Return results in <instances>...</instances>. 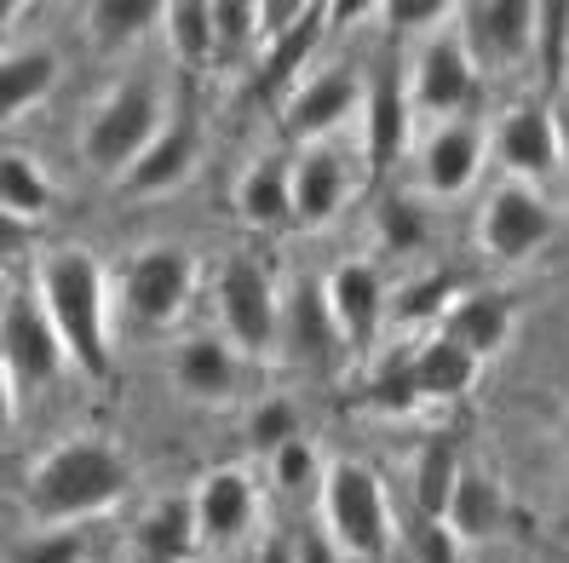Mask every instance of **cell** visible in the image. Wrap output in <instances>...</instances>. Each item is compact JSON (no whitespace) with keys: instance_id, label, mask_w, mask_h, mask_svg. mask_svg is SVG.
<instances>
[{"instance_id":"obj_1","label":"cell","mask_w":569,"mask_h":563,"mask_svg":"<svg viewBox=\"0 0 569 563\" xmlns=\"http://www.w3.org/2000/svg\"><path fill=\"white\" fill-rule=\"evenodd\" d=\"M132 483V460L104 443V438H70L47 449L36 466L23 477V506L36 512L41 523L63 529V523H81V517H98L110 512Z\"/></svg>"},{"instance_id":"obj_2","label":"cell","mask_w":569,"mask_h":563,"mask_svg":"<svg viewBox=\"0 0 569 563\" xmlns=\"http://www.w3.org/2000/svg\"><path fill=\"white\" fill-rule=\"evenodd\" d=\"M36 293L58 322L81 374H110V282L87 248H52L36 264Z\"/></svg>"},{"instance_id":"obj_3","label":"cell","mask_w":569,"mask_h":563,"mask_svg":"<svg viewBox=\"0 0 569 563\" xmlns=\"http://www.w3.org/2000/svg\"><path fill=\"white\" fill-rule=\"evenodd\" d=\"M161 127H167V115H161L156 81H144V76L116 81L81 127V155H87L92 173H121L127 179L139 168V155L161 139Z\"/></svg>"},{"instance_id":"obj_4","label":"cell","mask_w":569,"mask_h":563,"mask_svg":"<svg viewBox=\"0 0 569 563\" xmlns=\"http://www.w3.org/2000/svg\"><path fill=\"white\" fill-rule=\"evenodd\" d=\"M322 529L333 535L346 557L380 563L391 552V501L386 483L357 466V460H333L322 477Z\"/></svg>"},{"instance_id":"obj_5","label":"cell","mask_w":569,"mask_h":563,"mask_svg":"<svg viewBox=\"0 0 569 563\" xmlns=\"http://www.w3.org/2000/svg\"><path fill=\"white\" fill-rule=\"evenodd\" d=\"M0 356H7V409L18 403V391H41L63 374L70 345H63L58 322L47 316L36 288H7V316H0Z\"/></svg>"},{"instance_id":"obj_6","label":"cell","mask_w":569,"mask_h":563,"mask_svg":"<svg viewBox=\"0 0 569 563\" xmlns=\"http://www.w3.org/2000/svg\"><path fill=\"white\" fill-rule=\"evenodd\" d=\"M219 322H224V340L237 351H248V356L277 351L282 293H277V277L259 259H230L219 271Z\"/></svg>"},{"instance_id":"obj_7","label":"cell","mask_w":569,"mask_h":563,"mask_svg":"<svg viewBox=\"0 0 569 563\" xmlns=\"http://www.w3.org/2000/svg\"><path fill=\"white\" fill-rule=\"evenodd\" d=\"M547 237H552V208H547V195L535 190V184L507 179V184L489 190V202H483V213H478V242H483V253L507 259V264H523Z\"/></svg>"},{"instance_id":"obj_8","label":"cell","mask_w":569,"mask_h":563,"mask_svg":"<svg viewBox=\"0 0 569 563\" xmlns=\"http://www.w3.org/2000/svg\"><path fill=\"white\" fill-rule=\"evenodd\" d=\"M535 36H541L535 0H472V7H460V41L472 63H489V70L523 63L535 52Z\"/></svg>"},{"instance_id":"obj_9","label":"cell","mask_w":569,"mask_h":563,"mask_svg":"<svg viewBox=\"0 0 569 563\" xmlns=\"http://www.w3.org/2000/svg\"><path fill=\"white\" fill-rule=\"evenodd\" d=\"M121 288H127V311L144 328H173L196 293V259L184 248H144L127 264Z\"/></svg>"},{"instance_id":"obj_10","label":"cell","mask_w":569,"mask_h":563,"mask_svg":"<svg viewBox=\"0 0 569 563\" xmlns=\"http://www.w3.org/2000/svg\"><path fill=\"white\" fill-rule=\"evenodd\" d=\"M472 87H478V63L466 52L460 29H443V36L420 41L415 52V70H409V98L420 115H460L472 104Z\"/></svg>"},{"instance_id":"obj_11","label":"cell","mask_w":569,"mask_h":563,"mask_svg":"<svg viewBox=\"0 0 569 563\" xmlns=\"http://www.w3.org/2000/svg\"><path fill=\"white\" fill-rule=\"evenodd\" d=\"M277 351L293 362V369H311V374H328L333 362H340L346 334H340V322H333L328 311V288L322 282H293V293L282 300V340Z\"/></svg>"},{"instance_id":"obj_12","label":"cell","mask_w":569,"mask_h":563,"mask_svg":"<svg viewBox=\"0 0 569 563\" xmlns=\"http://www.w3.org/2000/svg\"><path fill=\"white\" fill-rule=\"evenodd\" d=\"M362 98H368V87L346 70V63H328V70L306 76V81H299V87L288 92L282 121H288L293 139H306V144H328V132H333V127H346V115H357V110H362Z\"/></svg>"},{"instance_id":"obj_13","label":"cell","mask_w":569,"mask_h":563,"mask_svg":"<svg viewBox=\"0 0 569 563\" xmlns=\"http://www.w3.org/2000/svg\"><path fill=\"white\" fill-rule=\"evenodd\" d=\"M409 132H415V98L403 92V76L380 63L375 81H368L362 98V155H368V173H391L409 150Z\"/></svg>"},{"instance_id":"obj_14","label":"cell","mask_w":569,"mask_h":563,"mask_svg":"<svg viewBox=\"0 0 569 563\" xmlns=\"http://www.w3.org/2000/svg\"><path fill=\"white\" fill-rule=\"evenodd\" d=\"M328 311L333 322H340V334L351 351H368L380 334V322H386V282L380 271L368 259H346V264H333L328 271Z\"/></svg>"},{"instance_id":"obj_15","label":"cell","mask_w":569,"mask_h":563,"mask_svg":"<svg viewBox=\"0 0 569 563\" xmlns=\"http://www.w3.org/2000/svg\"><path fill=\"white\" fill-rule=\"evenodd\" d=\"M351 195V161L340 144H306L293 155V224L322 230Z\"/></svg>"},{"instance_id":"obj_16","label":"cell","mask_w":569,"mask_h":563,"mask_svg":"<svg viewBox=\"0 0 569 563\" xmlns=\"http://www.w3.org/2000/svg\"><path fill=\"white\" fill-rule=\"evenodd\" d=\"M495 150H500V161H507V173L518 184H535V179L558 173V110L552 104L507 110V121H500V132H495Z\"/></svg>"},{"instance_id":"obj_17","label":"cell","mask_w":569,"mask_h":563,"mask_svg":"<svg viewBox=\"0 0 569 563\" xmlns=\"http://www.w3.org/2000/svg\"><path fill=\"white\" fill-rule=\"evenodd\" d=\"M253 512H259V489L237 466L208 472L202 489H196V523H202V541L208 546H237L248 529H253Z\"/></svg>"},{"instance_id":"obj_18","label":"cell","mask_w":569,"mask_h":563,"mask_svg":"<svg viewBox=\"0 0 569 563\" xmlns=\"http://www.w3.org/2000/svg\"><path fill=\"white\" fill-rule=\"evenodd\" d=\"M483 168V132L472 121H438L431 127V139L420 150V179L431 195H460V190H472Z\"/></svg>"},{"instance_id":"obj_19","label":"cell","mask_w":569,"mask_h":563,"mask_svg":"<svg viewBox=\"0 0 569 563\" xmlns=\"http://www.w3.org/2000/svg\"><path fill=\"white\" fill-rule=\"evenodd\" d=\"M512 300L507 293H466V300L449 305V316L438 322V334L455 340L460 351H472L478 362H489L500 345L512 340Z\"/></svg>"},{"instance_id":"obj_20","label":"cell","mask_w":569,"mask_h":563,"mask_svg":"<svg viewBox=\"0 0 569 563\" xmlns=\"http://www.w3.org/2000/svg\"><path fill=\"white\" fill-rule=\"evenodd\" d=\"M507 517H512L507 489H500L483 466H466L460 483H455V494H449V512H443V523L455 529V541H460V546H478V541L500 535V529H507Z\"/></svg>"},{"instance_id":"obj_21","label":"cell","mask_w":569,"mask_h":563,"mask_svg":"<svg viewBox=\"0 0 569 563\" xmlns=\"http://www.w3.org/2000/svg\"><path fill=\"white\" fill-rule=\"evenodd\" d=\"M196 155H202V127H196L190 115H173V121L161 127V139L139 155V168L127 173V190H139V195L173 190L196 168Z\"/></svg>"},{"instance_id":"obj_22","label":"cell","mask_w":569,"mask_h":563,"mask_svg":"<svg viewBox=\"0 0 569 563\" xmlns=\"http://www.w3.org/2000/svg\"><path fill=\"white\" fill-rule=\"evenodd\" d=\"M409 369H415V391L420 403H455V396H466L478 385V369L483 362L472 351H460L455 340L431 334L420 351H409Z\"/></svg>"},{"instance_id":"obj_23","label":"cell","mask_w":569,"mask_h":563,"mask_svg":"<svg viewBox=\"0 0 569 563\" xmlns=\"http://www.w3.org/2000/svg\"><path fill=\"white\" fill-rule=\"evenodd\" d=\"M328 18H333V7H311L282 41H271V47L259 52V92H282V87L293 92L299 81H306L311 52H317L322 36H328Z\"/></svg>"},{"instance_id":"obj_24","label":"cell","mask_w":569,"mask_h":563,"mask_svg":"<svg viewBox=\"0 0 569 563\" xmlns=\"http://www.w3.org/2000/svg\"><path fill=\"white\" fill-rule=\"evenodd\" d=\"M237 213L253 230H277L293 219V168L282 155H259L237 179Z\"/></svg>"},{"instance_id":"obj_25","label":"cell","mask_w":569,"mask_h":563,"mask_svg":"<svg viewBox=\"0 0 569 563\" xmlns=\"http://www.w3.org/2000/svg\"><path fill=\"white\" fill-rule=\"evenodd\" d=\"M202 546V523H196V494H167L139 523V552L144 563H184Z\"/></svg>"},{"instance_id":"obj_26","label":"cell","mask_w":569,"mask_h":563,"mask_svg":"<svg viewBox=\"0 0 569 563\" xmlns=\"http://www.w3.org/2000/svg\"><path fill=\"white\" fill-rule=\"evenodd\" d=\"M52 87H58V52L52 47H7V58H0V115L18 121Z\"/></svg>"},{"instance_id":"obj_27","label":"cell","mask_w":569,"mask_h":563,"mask_svg":"<svg viewBox=\"0 0 569 563\" xmlns=\"http://www.w3.org/2000/svg\"><path fill=\"white\" fill-rule=\"evenodd\" d=\"M466 472V454H460V438L455 432H431L420 460H415V512L431 517V523H443L449 512V494Z\"/></svg>"},{"instance_id":"obj_28","label":"cell","mask_w":569,"mask_h":563,"mask_svg":"<svg viewBox=\"0 0 569 563\" xmlns=\"http://www.w3.org/2000/svg\"><path fill=\"white\" fill-rule=\"evenodd\" d=\"M173 380L190 391V396H230L237 391V345L230 340H190L179 356H173Z\"/></svg>"},{"instance_id":"obj_29","label":"cell","mask_w":569,"mask_h":563,"mask_svg":"<svg viewBox=\"0 0 569 563\" xmlns=\"http://www.w3.org/2000/svg\"><path fill=\"white\" fill-rule=\"evenodd\" d=\"M0 208H7L12 224H41V219H47V208H52V179L41 173L36 155L7 150V161H0Z\"/></svg>"},{"instance_id":"obj_30","label":"cell","mask_w":569,"mask_h":563,"mask_svg":"<svg viewBox=\"0 0 569 563\" xmlns=\"http://www.w3.org/2000/svg\"><path fill=\"white\" fill-rule=\"evenodd\" d=\"M156 23H167V7H156V0H92L87 7V36L104 52L132 47L139 36H150Z\"/></svg>"},{"instance_id":"obj_31","label":"cell","mask_w":569,"mask_h":563,"mask_svg":"<svg viewBox=\"0 0 569 563\" xmlns=\"http://www.w3.org/2000/svg\"><path fill=\"white\" fill-rule=\"evenodd\" d=\"M167 41H173V52L190 63H208V58H219V36H213V7L208 0H173L167 7Z\"/></svg>"},{"instance_id":"obj_32","label":"cell","mask_w":569,"mask_h":563,"mask_svg":"<svg viewBox=\"0 0 569 563\" xmlns=\"http://www.w3.org/2000/svg\"><path fill=\"white\" fill-rule=\"evenodd\" d=\"M7 563H87V541L76 529H36L7 546Z\"/></svg>"},{"instance_id":"obj_33","label":"cell","mask_w":569,"mask_h":563,"mask_svg":"<svg viewBox=\"0 0 569 563\" xmlns=\"http://www.w3.org/2000/svg\"><path fill=\"white\" fill-rule=\"evenodd\" d=\"M535 52H541L547 81L569 76V0H547V7H541V36H535Z\"/></svg>"},{"instance_id":"obj_34","label":"cell","mask_w":569,"mask_h":563,"mask_svg":"<svg viewBox=\"0 0 569 563\" xmlns=\"http://www.w3.org/2000/svg\"><path fill=\"white\" fill-rule=\"evenodd\" d=\"M391 18L397 36H443L449 18H460V7H449V0H391V7H380Z\"/></svg>"},{"instance_id":"obj_35","label":"cell","mask_w":569,"mask_h":563,"mask_svg":"<svg viewBox=\"0 0 569 563\" xmlns=\"http://www.w3.org/2000/svg\"><path fill=\"white\" fill-rule=\"evenodd\" d=\"M368 403L386 409V414H409V409H420V391H415L409 356H391L386 369L375 374V385H368Z\"/></svg>"},{"instance_id":"obj_36","label":"cell","mask_w":569,"mask_h":563,"mask_svg":"<svg viewBox=\"0 0 569 563\" xmlns=\"http://www.w3.org/2000/svg\"><path fill=\"white\" fill-rule=\"evenodd\" d=\"M271 466H277V483L288 489V494H306V489H322V477H328V466L317 460V449L306 443V438H293L288 449H277L271 454Z\"/></svg>"},{"instance_id":"obj_37","label":"cell","mask_w":569,"mask_h":563,"mask_svg":"<svg viewBox=\"0 0 569 563\" xmlns=\"http://www.w3.org/2000/svg\"><path fill=\"white\" fill-rule=\"evenodd\" d=\"M213 36H219V52H242L248 41H259V7H248V0H219Z\"/></svg>"},{"instance_id":"obj_38","label":"cell","mask_w":569,"mask_h":563,"mask_svg":"<svg viewBox=\"0 0 569 563\" xmlns=\"http://www.w3.org/2000/svg\"><path fill=\"white\" fill-rule=\"evenodd\" d=\"M449 293H455V282L449 277H426V282H415L409 293H403V305H397V316L403 322H426V316H449Z\"/></svg>"},{"instance_id":"obj_39","label":"cell","mask_w":569,"mask_h":563,"mask_svg":"<svg viewBox=\"0 0 569 563\" xmlns=\"http://www.w3.org/2000/svg\"><path fill=\"white\" fill-rule=\"evenodd\" d=\"M415 563H460V541H455V529L449 523H431V517H415Z\"/></svg>"},{"instance_id":"obj_40","label":"cell","mask_w":569,"mask_h":563,"mask_svg":"<svg viewBox=\"0 0 569 563\" xmlns=\"http://www.w3.org/2000/svg\"><path fill=\"white\" fill-rule=\"evenodd\" d=\"M253 438L264 443V449H288L293 438H299V420H293V403H282V396H271L264 409H253Z\"/></svg>"},{"instance_id":"obj_41","label":"cell","mask_w":569,"mask_h":563,"mask_svg":"<svg viewBox=\"0 0 569 563\" xmlns=\"http://www.w3.org/2000/svg\"><path fill=\"white\" fill-rule=\"evenodd\" d=\"M311 12V0H264L259 7V47H271V41H282L288 29Z\"/></svg>"},{"instance_id":"obj_42","label":"cell","mask_w":569,"mask_h":563,"mask_svg":"<svg viewBox=\"0 0 569 563\" xmlns=\"http://www.w3.org/2000/svg\"><path fill=\"white\" fill-rule=\"evenodd\" d=\"M386 242H397V248L420 242V219H415L409 202H386Z\"/></svg>"},{"instance_id":"obj_43","label":"cell","mask_w":569,"mask_h":563,"mask_svg":"<svg viewBox=\"0 0 569 563\" xmlns=\"http://www.w3.org/2000/svg\"><path fill=\"white\" fill-rule=\"evenodd\" d=\"M293 557H299V563H340L346 552L333 546V535H328V529H306V535L293 541Z\"/></svg>"},{"instance_id":"obj_44","label":"cell","mask_w":569,"mask_h":563,"mask_svg":"<svg viewBox=\"0 0 569 563\" xmlns=\"http://www.w3.org/2000/svg\"><path fill=\"white\" fill-rule=\"evenodd\" d=\"M253 563H299V557H293V541H282V535H271V541H264V546H259V557H253Z\"/></svg>"},{"instance_id":"obj_45","label":"cell","mask_w":569,"mask_h":563,"mask_svg":"<svg viewBox=\"0 0 569 563\" xmlns=\"http://www.w3.org/2000/svg\"><path fill=\"white\" fill-rule=\"evenodd\" d=\"M558 173L569 179V104L558 110Z\"/></svg>"}]
</instances>
